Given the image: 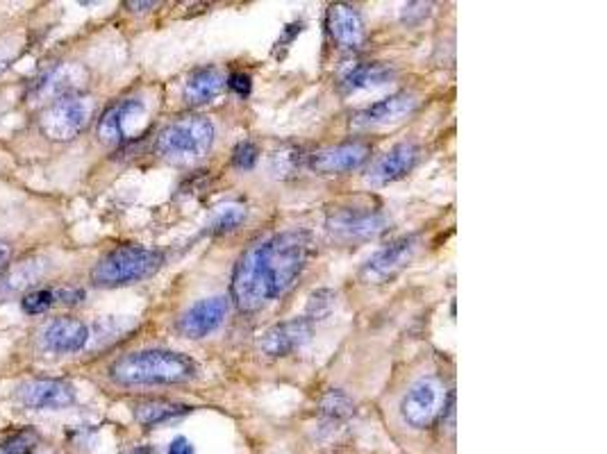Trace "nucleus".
I'll return each mask as SVG.
<instances>
[{"instance_id":"nucleus-16","label":"nucleus","mask_w":607,"mask_h":454,"mask_svg":"<svg viewBox=\"0 0 607 454\" xmlns=\"http://www.w3.org/2000/svg\"><path fill=\"white\" fill-rule=\"evenodd\" d=\"M89 343V327L71 316H60L41 332V346L55 355L78 352Z\"/></svg>"},{"instance_id":"nucleus-7","label":"nucleus","mask_w":607,"mask_h":454,"mask_svg":"<svg viewBox=\"0 0 607 454\" xmlns=\"http://www.w3.org/2000/svg\"><path fill=\"white\" fill-rule=\"evenodd\" d=\"M326 227L339 241H364L385 230L387 216L369 207H337L328 214Z\"/></svg>"},{"instance_id":"nucleus-2","label":"nucleus","mask_w":607,"mask_h":454,"mask_svg":"<svg viewBox=\"0 0 607 454\" xmlns=\"http://www.w3.org/2000/svg\"><path fill=\"white\" fill-rule=\"evenodd\" d=\"M110 377L121 386H169L196 377V364L171 350H139L110 366Z\"/></svg>"},{"instance_id":"nucleus-19","label":"nucleus","mask_w":607,"mask_h":454,"mask_svg":"<svg viewBox=\"0 0 607 454\" xmlns=\"http://www.w3.org/2000/svg\"><path fill=\"white\" fill-rule=\"evenodd\" d=\"M46 259L41 257H26L21 262L10 264L5 268V275L0 277V298H10L16 293L26 291L46 275Z\"/></svg>"},{"instance_id":"nucleus-13","label":"nucleus","mask_w":607,"mask_h":454,"mask_svg":"<svg viewBox=\"0 0 607 454\" xmlns=\"http://www.w3.org/2000/svg\"><path fill=\"white\" fill-rule=\"evenodd\" d=\"M419 155H421L419 146L410 144V141L389 148L385 155H380L376 162L371 164L367 173V182L373 184V187H387V184L398 182L401 178H405L414 166H417Z\"/></svg>"},{"instance_id":"nucleus-5","label":"nucleus","mask_w":607,"mask_h":454,"mask_svg":"<svg viewBox=\"0 0 607 454\" xmlns=\"http://www.w3.org/2000/svg\"><path fill=\"white\" fill-rule=\"evenodd\" d=\"M94 98L85 94L64 96L48 105L39 116V130L51 141H71L87 128L94 116Z\"/></svg>"},{"instance_id":"nucleus-22","label":"nucleus","mask_w":607,"mask_h":454,"mask_svg":"<svg viewBox=\"0 0 607 454\" xmlns=\"http://www.w3.org/2000/svg\"><path fill=\"white\" fill-rule=\"evenodd\" d=\"M191 407L187 405H178V402H169V400H146L139 402L135 407V418L139 425L144 427H157L162 423H169V420H176L187 416Z\"/></svg>"},{"instance_id":"nucleus-32","label":"nucleus","mask_w":607,"mask_h":454,"mask_svg":"<svg viewBox=\"0 0 607 454\" xmlns=\"http://www.w3.org/2000/svg\"><path fill=\"white\" fill-rule=\"evenodd\" d=\"M169 454H196V450L189 439H185V436H178V439H173L169 443Z\"/></svg>"},{"instance_id":"nucleus-21","label":"nucleus","mask_w":607,"mask_h":454,"mask_svg":"<svg viewBox=\"0 0 607 454\" xmlns=\"http://www.w3.org/2000/svg\"><path fill=\"white\" fill-rule=\"evenodd\" d=\"M394 78V71L385 64H355L351 69H346L339 87L344 94H357V91L380 87Z\"/></svg>"},{"instance_id":"nucleus-26","label":"nucleus","mask_w":607,"mask_h":454,"mask_svg":"<svg viewBox=\"0 0 607 454\" xmlns=\"http://www.w3.org/2000/svg\"><path fill=\"white\" fill-rule=\"evenodd\" d=\"M337 296L335 291L330 289H319L310 296V302H307V321H321L326 318L332 309H335Z\"/></svg>"},{"instance_id":"nucleus-4","label":"nucleus","mask_w":607,"mask_h":454,"mask_svg":"<svg viewBox=\"0 0 607 454\" xmlns=\"http://www.w3.org/2000/svg\"><path fill=\"white\" fill-rule=\"evenodd\" d=\"M214 125L205 116H185L166 125L155 141L157 155L173 164H191L203 159L214 146Z\"/></svg>"},{"instance_id":"nucleus-29","label":"nucleus","mask_w":607,"mask_h":454,"mask_svg":"<svg viewBox=\"0 0 607 454\" xmlns=\"http://www.w3.org/2000/svg\"><path fill=\"white\" fill-rule=\"evenodd\" d=\"M430 7H432L430 3H410V5H405L403 12H401V19L407 25H417V23H421L430 14Z\"/></svg>"},{"instance_id":"nucleus-25","label":"nucleus","mask_w":607,"mask_h":454,"mask_svg":"<svg viewBox=\"0 0 607 454\" xmlns=\"http://www.w3.org/2000/svg\"><path fill=\"white\" fill-rule=\"evenodd\" d=\"M53 305H57L55 289H32L28 293H23L21 298V307L30 316L44 314V311H48Z\"/></svg>"},{"instance_id":"nucleus-17","label":"nucleus","mask_w":607,"mask_h":454,"mask_svg":"<svg viewBox=\"0 0 607 454\" xmlns=\"http://www.w3.org/2000/svg\"><path fill=\"white\" fill-rule=\"evenodd\" d=\"M328 30L330 37L337 41L342 48L355 50L364 44L367 30H364V21L360 12L353 5L335 3L328 10Z\"/></svg>"},{"instance_id":"nucleus-24","label":"nucleus","mask_w":607,"mask_h":454,"mask_svg":"<svg viewBox=\"0 0 607 454\" xmlns=\"http://www.w3.org/2000/svg\"><path fill=\"white\" fill-rule=\"evenodd\" d=\"M39 445V434L35 430H19L0 441V454H32Z\"/></svg>"},{"instance_id":"nucleus-10","label":"nucleus","mask_w":607,"mask_h":454,"mask_svg":"<svg viewBox=\"0 0 607 454\" xmlns=\"http://www.w3.org/2000/svg\"><path fill=\"white\" fill-rule=\"evenodd\" d=\"M16 400L28 409H66L76 402V389L64 380H28L16 386Z\"/></svg>"},{"instance_id":"nucleus-18","label":"nucleus","mask_w":607,"mask_h":454,"mask_svg":"<svg viewBox=\"0 0 607 454\" xmlns=\"http://www.w3.org/2000/svg\"><path fill=\"white\" fill-rule=\"evenodd\" d=\"M80 69L78 66H55L48 73L41 75L35 87H32V103H46V100H60L64 96L78 94V82H80Z\"/></svg>"},{"instance_id":"nucleus-15","label":"nucleus","mask_w":607,"mask_h":454,"mask_svg":"<svg viewBox=\"0 0 607 454\" xmlns=\"http://www.w3.org/2000/svg\"><path fill=\"white\" fill-rule=\"evenodd\" d=\"M371 155V148L362 141H348V144H339L326 150H319L310 159L312 171L321 175H339L360 168Z\"/></svg>"},{"instance_id":"nucleus-1","label":"nucleus","mask_w":607,"mask_h":454,"mask_svg":"<svg viewBox=\"0 0 607 454\" xmlns=\"http://www.w3.org/2000/svg\"><path fill=\"white\" fill-rule=\"evenodd\" d=\"M314 255L307 230H285L255 241L232 271V300L241 311H257L294 287Z\"/></svg>"},{"instance_id":"nucleus-28","label":"nucleus","mask_w":607,"mask_h":454,"mask_svg":"<svg viewBox=\"0 0 607 454\" xmlns=\"http://www.w3.org/2000/svg\"><path fill=\"white\" fill-rule=\"evenodd\" d=\"M257 159H260V150H257V146L251 144V141L239 144L235 148V153H232V164L241 168V171H251V168L257 164Z\"/></svg>"},{"instance_id":"nucleus-30","label":"nucleus","mask_w":607,"mask_h":454,"mask_svg":"<svg viewBox=\"0 0 607 454\" xmlns=\"http://www.w3.org/2000/svg\"><path fill=\"white\" fill-rule=\"evenodd\" d=\"M55 300L57 305H78L85 300V291L82 289H55Z\"/></svg>"},{"instance_id":"nucleus-23","label":"nucleus","mask_w":607,"mask_h":454,"mask_svg":"<svg viewBox=\"0 0 607 454\" xmlns=\"http://www.w3.org/2000/svg\"><path fill=\"white\" fill-rule=\"evenodd\" d=\"M319 407H321V414L328 420H346V418H351L355 411L353 400L339 389H330L326 395H323Z\"/></svg>"},{"instance_id":"nucleus-6","label":"nucleus","mask_w":607,"mask_h":454,"mask_svg":"<svg viewBox=\"0 0 607 454\" xmlns=\"http://www.w3.org/2000/svg\"><path fill=\"white\" fill-rule=\"evenodd\" d=\"M444 386L437 377H421L405 391L401 400V418L412 430H426L444 409Z\"/></svg>"},{"instance_id":"nucleus-8","label":"nucleus","mask_w":607,"mask_h":454,"mask_svg":"<svg viewBox=\"0 0 607 454\" xmlns=\"http://www.w3.org/2000/svg\"><path fill=\"white\" fill-rule=\"evenodd\" d=\"M146 119V103L141 98H123L98 121V139L107 146H121L132 139Z\"/></svg>"},{"instance_id":"nucleus-12","label":"nucleus","mask_w":607,"mask_h":454,"mask_svg":"<svg viewBox=\"0 0 607 454\" xmlns=\"http://www.w3.org/2000/svg\"><path fill=\"white\" fill-rule=\"evenodd\" d=\"M312 339V323L307 318H291V321L269 327L260 339V350L266 357L280 359L291 352L301 350Z\"/></svg>"},{"instance_id":"nucleus-27","label":"nucleus","mask_w":607,"mask_h":454,"mask_svg":"<svg viewBox=\"0 0 607 454\" xmlns=\"http://www.w3.org/2000/svg\"><path fill=\"white\" fill-rule=\"evenodd\" d=\"M246 221V209L244 207H226L223 212L214 218L212 225H210V234H223V232H232L235 227H239L241 223Z\"/></svg>"},{"instance_id":"nucleus-11","label":"nucleus","mask_w":607,"mask_h":454,"mask_svg":"<svg viewBox=\"0 0 607 454\" xmlns=\"http://www.w3.org/2000/svg\"><path fill=\"white\" fill-rule=\"evenodd\" d=\"M414 252H417V237H403L392 241L387 248L376 252V255L364 264L362 280H367L369 284L392 280L398 271H403L407 266V262L414 257Z\"/></svg>"},{"instance_id":"nucleus-34","label":"nucleus","mask_w":607,"mask_h":454,"mask_svg":"<svg viewBox=\"0 0 607 454\" xmlns=\"http://www.w3.org/2000/svg\"><path fill=\"white\" fill-rule=\"evenodd\" d=\"M10 255H12L10 246H7L5 241H0V268H5L7 264H10Z\"/></svg>"},{"instance_id":"nucleus-33","label":"nucleus","mask_w":607,"mask_h":454,"mask_svg":"<svg viewBox=\"0 0 607 454\" xmlns=\"http://www.w3.org/2000/svg\"><path fill=\"white\" fill-rule=\"evenodd\" d=\"M301 30H303V23H291V25H287L285 35H282V39H278V48L291 44L296 35H301Z\"/></svg>"},{"instance_id":"nucleus-35","label":"nucleus","mask_w":607,"mask_h":454,"mask_svg":"<svg viewBox=\"0 0 607 454\" xmlns=\"http://www.w3.org/2000/svg\"><path fill=\"white\" fill-rule=\"evenodd\" d=\"M128 454H155L151 448H135L132 452H128Z\"/></svg>"},{"instance_id":"nucleus-9","label":"nucleus","mask_w":607,"mask_h":454,"mask_svg":"<svg viewBox=\"0 0 607 454\" xmlns=\"http://www.w3.org/2000/svg\"><path fill=\"white\" fill-rule=\"evenodd\" d=\"M228 298L214 296L198 300L178 318V332L187 339H205L207 334L219 330L228 316Z\"/></svg>"},{"instance_id":"nucleus-20","label":"nucleus","mask_w":607,"mask_h":454,"mask_svg":"<svg viewBox=\"0 0 607 454\" xmlns=\"http://www.w3.org/2000/svg\"><path fill=\"white\" fill-rule=\"evenodd\" d=\"M226 75H223L216 66H205V69H196L185 82V100L189 105H205L212 103L221 91L226 89Z\"/></svg>"},{"instance_id":"nucleus-14","label":"nucleus","mask_w":607,"mask_h":454,"mask_svg":"<svg viewBox=\"0 0 607 454\" xmlns=\"http://www.w3.org/2000/svg\"><path fill=\"white\" fill-rule=\"evenodd\" d=\"M417 107V98L412 94H394L378 100L369 107L360 109L353 114L351 125L355 130H371V128H382V125H392L403 121L407 114L414 112Z\"/></svg>"},{"instance_id":"nucleus-3","label":"nucleus","mask_w":607,"mask_h":454,"mask_svg":"<svg viewBox=\"0 0 607 454\" xmlns=\"http://www.w3.org/2000/svg\"><path fill=\"white\" fill-rule=\"evenodd\" d=\"M164 264V255L144 246H119L98 259L91 268V282L96 287H126L155 275Z\"/></svg>"},{"instance_id":"nucleus-31","label":"nucleus","mask_w":607,"mask_h":454,"mask_svg":"<svg viewBox=\"0 0 607 454\" xmlns=\"http://www.w3.org/2000/svg\"><path fill=\"white\" fill-rule=\"evenodd\" d=\"M226 82H228V87L239 96L251 94V78H248V75H244V73H232Z\"/></svg>"}]
</instances>
